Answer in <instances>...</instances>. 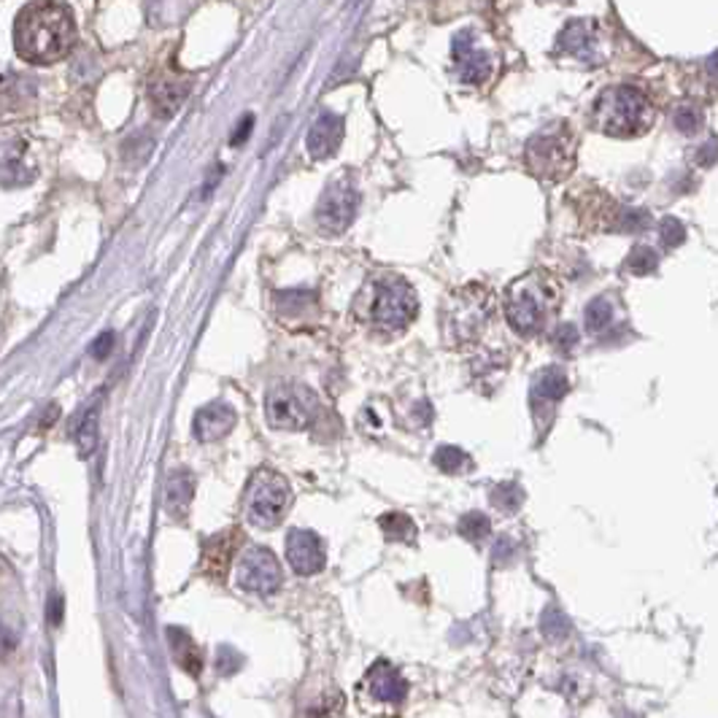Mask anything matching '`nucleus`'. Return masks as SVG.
Masks as SVG:
<instances>
[{"label": "nucleus", "mask_w": 718, "mask_h": 718, "mask_svg": "<svg viewBox=\"0 0 718 718\" xmlns=\"http://www.w3.org/2000/svg\"><path fill=\"white\" fill-rule=\"evenodd\" d=\"M76 43V22L65 3L33 0L16 14L14 49L30 65H52L68 57Z\"/></svg>", "instance_id": "f257e3e1"}, {"label": "nucleus", "mask_w": 718, "mask_h": 718, "mask_svg": "<svg viewBox=\"0 0 718 718\" xmlns=\"http://www.w3.org/2000/svg\"><path fill=\"white\" fill-rule=\"evenodd\" d=\"M656 108L651 98L638 87H611L598 98L592 108V121L600 132L613 138H634L651 130Z\"/></svg>", "instance_id": "f03ea898"}, {"label": "nucleus", "mask_w": 718, "mask_h": 718, "mask_svg": "<svg viewBox=\"0 0 718 718\" xmlns=\"http://www.w3.org/2000/svg\"><path fill=\"white\" fill-rule=\"evenodd\" d=\"M560 306V286L543 270H533V273L522 275L513 281L508 290L505 317L513 333L518 335H535L543 330L546 319L554 313Z\"/></svg>", "instance_id": "7ed1b4c3"}, {"label": "nucleus", "mask_w": 718, "mask_h": 718, "mask_svg": "<svg viewBox=\"0 0 718 718\" xmlns=\"http://www.w3.org/2000/svg\"><path fill=\"white\" fill-rule=\"evenodd\" d=\"M524 159L538 179L562 181L576 168V138L567 130V125L556 121L527 143Z\"/></svg>", "instance_id": "20e7f679"}, {"label": "nucleus", "mask_w": 718, "mask_h": 718, "mask_svg": "<svg viewBox=\"0 0 718 718\" xmlns=\"http://www.w3.org/2000/svg\"><path fill=\"white\" fill-rule=\"evenodd\" d=\"M292 502L290 484L273 471H259L248 480L246 489V516L254 527L273 529L284 518Z\"/></svg>", "instance_id": "39448f33"}, {"label": "nucleus", "mask_w": 718, "mask_h": 718, "mask_svg": "<svg viewBox=\"0 0 718 718\" xmlns=\"http://www.w3.org/2000/svg\"><path fill=\"white\" fill-rule=\"evenodd\" d=\"M416 292L402 279H392L386 281V284H381L379 290H375L373 303H370V319H373V324L381 330H389V333L406 330L408 324L416 319Z\"/></svg>", "instance_id": "423d86ee"}, {"label": "nucleus", "mask_w": 718, "mask_h": 718, "mask_svg": "<svg viewBox=\"0 0 718 718\" xmlns=\"http://www.w3.org/2000/svg\"><path fill=\"white\" fill-rule=\"evenodd\" d=\"M313 411H317V400L303 386H279L265 397V416L275 429H292V433L306 429Z\"/></svg>", "instance_id": "0eeeda50"}, {"label": "nucleus", "mask_w": 718, "mask_h": 718, "mask_svg": "<svg viewBox=\"0 0 718 718\" xmlns=\"http://www.w3.org/2000/svg\"><path fill=\"white\" fill-rule=\"evenodd\" d=\"M359 206V192L351 179H335L333 184L324 190L322 201L317 206V225L322 233L328 235H341L344 230H349V225L355 222Z\"/></svg>", "instance_id": "6e6552de"}, {"label": "nucleus", "mask_w": 718, "mask_h": 718, "mask_svg": "<svg viewBox=\"0 0 718 718\" xmlns=\"http://www.w3.org/2000/svg\"><path fill=\"white\" fill-rule=\"evenodd\" d=\"M284 573H281L279 560L265 546H248L239 562V584L241 589L252 594H273L279 592Z\"/></svg>", "instance_id": "1a4fd4ad"}, {"label": "nucleus", "mask_w": 718, "mask_h": 718, "mask_svg": "<svg viewBox=\"0 0 718 718\" xmlns=\"http://www.w3.org/2000/svg\"><path fill=\"white\" fill-rule=\"evenodd\" d=\"M489 319V292L480 286H467L457 295V306L451 308L449 330L460 341H473Z\"/></svg>", "instance_id": "9d476101"}, {"label": "nucleus", "mask_w": 718, "mask_h": 718, "mask_svg": "<svg viewBox=\"0 0 718 718\" xmlns=\"http://www.w3.org/2000/svg\"><path fill=\"white\" fill-rule=\"evenodd\" d=\"M286 562L297 576H317L324 570V543L311 529H290L286 535Z\"/></svg>", "instance_id": "9b49d317"}, {"label": "nucleus", "mask_w": 718, "mask_h": 718, "mask_svg": "<svg viewBox=\"0 0 718 718\" xmlns=\"http://www.w3.org/2000/svg\"><path fill=\"white\" fill-rule=\"evenodd\" d=\"M243 535L241 529H225V533H217L214 538L206 540L201 554V570L206 573L208 578L214 581H225L230 570V562H233L235 551L241 549Z\"/></svg>", "instance_id": "f8f14e48"}, {"label": "nucleus", "mask_w": 718, "mask_h": 718, "mask_svg": "<svg viewBox=\"0 0 718 718\" xmlns=\"http://www.w3.org/2000/svg\"><path fill=\"white\" fill-rule=\"evenodd\" d=\"M560 52L570 54L573 60H581V63H602V43H600V30L598 25L587 20H578L573 25H567L560 36Z\"/></svg>", "instance_id": "ddd939ff"}, {"label": "nucleus", "mask_w": 718, "mask_h": 718, "mask_svg": "<svg viewBox=\"0 0 718 718\" xmlns=\"http://www.w3.org/2000/svg\"><path fill=\"white\" fill-rule=\"evenodd\" d=\"M454 65L465 85H484L491 74V57L476 43L471 30L454 38Z\"/></svg>", "instance_id": "4468645a"}, {"label": "nucleus", "mask_w": 718, "mask_h": 718, "mask_svg": "<svg viewBox=\"0 0 718 718\" xmlns=\"http://www.w3.org/2000/svg\"><path fill=\"white\" fill-rule=\"evenodd\" d=\"M36 179V165L27 157V146L22 138H3L0 141V184L25 187Z\"/></svg>", "instance_id": "2eb2a0df"}, {"label": "nucleus", "mask_w": 718, "mask_h": 718, "mask_svg": "<svg viewBox=\"0 0 718 718\" xmlns=\"http://www.w3.org/2000/svg\"><path fill=\"white\" fill-rule=\"evenodd\" d=\"M364 683H368L370 694L379 703H389V705H400L406 703L408 697V681L389 665L386 659H379L364 676Z\"/></svg>", "instance_id": "dca6fc26"}, {"label": "nucleus", "mask_w": 718, "mask_h": 718, "mask_svg": "<svg viewBox=\"0 0 718 718\" xmlns=\"http://www.w3.org/2000/svg\"><path fill=\"white\" fill-rule=\"evenodd\" d=\"M235 427V411L228 402H208L206 408L195 413V422H192V433L201 444H214V440H222L230 429Z\"/></svg>", "instance_id": "f3484780"}, {"label": "nucleus", "mask_w": 718, "mask_h": 718, "mask_svg": "<svg viewBox=\"0 0 718 718\" xmlns=\"http://www.w3.org/2000/svg\"><path fill=\"white\" fill-rule=\"evenodd\" d=\"M341 141H344V119L333 112H324L308 130L306 146L313 159H328L341 146Z\"/></svg>", "instance_id": "a211bd4d"}, {"label": "nucleus", "mask_w": 718, "mask_h": 718, "mask_svg": "<svg viewBox=\"0 0 718 718\" xmlns=\"http://www.w3.org/2000/svg\"><path fill=\"white\" fill-rule=\"evenodd\" d=\"M187 95H190V81L176 79V76H163V79L154 81V85L149 87L152 108L163 119L174 117V114L181 108V103L187 101Z\"/></svg>", "instance_id": "6ab92c4d"}, {"label": "nucleus", "mask_w": 718, "mask_h": 718, "mask_svg": "<svg viewBox=\"0 0 718 718\" xmlns=\"http://www.w3.org/2000/svg\"><path fill=\"white\" fill-rule=\"evenodd\" d=\"M192 497H195V476L190 471H176L165 484V511L174 518H184L190 513Z\"/></svg>", "instance_id": "aec40b11"}, {"label": "nucleus", "mask_w": 718, "mask_h": 718, "mask_svg": "<svg viewBox=\"0 0 718 718\" xmlns=\"http://www.w3.org/2000/svg\"><path fill=\"white\" fill-rule=\"evenodd\" d=\"M570 389V379L562 368H549L538 375L533 386V406H556Z\"/></svg>", "instance_id": "412c9836"}, {"label": "nucleus", "mask_w": 718, "mask_h": 718, "mask_svg": "<svg viewBox=\"0 0 718 718\" xmlns=\"http://www.w3.org/2000/svg\"><path fill=\"white\" fill-rule=\"evenodd\" d=\"M168 643H170V651H174L176 656V665L181 667V670H187L190 676H201L203 672V651L197 649L195 640L190 638V634L184 632V629L179 627H170L168 629Z\"/></svg>", "instance_id": "4be33fe9"}, {"label": "nucleus", "mask_w": 718, "mask_h": 718, "mask_svg": "<svg viewBox=\"0 0 718 718\" xmlns=\"http://www.w3.org/2000/svg\"><path fill=\"white\" fill-rule=\"evenodd\" d=\"M275 311L284 317H306L308 311H317V295L311 290H290L275 295Z\"/></svg>", "instance_id": "5701e85b"}, {"label": "nucleus", "mask_w": 718, "mask_h": 718, "mask_svg": "<svg viewBox=\"0 0 718 718\" xmlns=\"http://www.w3.org/2000/svg\"><path fill=\"white\" fill-rule=\"evenodd\" d=\"M379 527L384 529L386 538L397 540V543H413V538H416V527H413V522L406 513H384V516L379 518Z\"/></svg>", "instance_id": "b1692460"}, {"label": "nucleus", "mask_w": 718, "mask_h": 718, "mask_svg": "<svg viewBox=\"0 0 718 718\" xmlns=\"http://www.w3.org/2000/svg\"><path fill=\"white\" fill-rule=\"evenodd\" d=\"M433 462L444 473H451V476H457V473L473 471L471 454H467V451H462V449H457V446H440V449L435 451Z\"/></svg>", "instance_id": "393cba45"}, {"label": "nucleus", "mask_w": 718, "mask_h": 718, "mask_svg": "<svg viewBox=\"0 0 718 718\" xmlns=\"http://www.w3.org/2000/svg\"><path fill=\"white\" fill-rule=\"evenodd\" d=\"M76 446H79L81 457H87L95 451V446H98V411L95 408H90V411L79 419V424H76Z\"/></svg>", "instance_id": "a878e982"}, {"label": "nucleus", "mask_w": 718, "mask_h": 718, "mask_svg": "<svg viewBox=\"0 0 718 718\" xmlns=\"http://www.w3.org/2000/svg\"><path fill=\"white\" fill-rule=\"evenodd\" d=\"M659 268V257L651 246H634L629 257L624 259V270L632 275H649Z\"/></svg>", "instance_id": "bb28decb"}, {"label": "nucleus", "mask_w": 718, "mask_h": 718, "mask_svg": "<svg viewBox=\"0 0 718 718\" xmlns=\"http://www.w3.org/2000/svg\"><path fill=\"white\" fill-rule=\"evenodd\" d=\"M522 502H524V491L522 486L513 484V480L495 486V491H491V505L502 513H516L518 508H522Z\"/></svg>", "instance_id": "cd10ccee"}, {"label": "nucleus", "mask_w": 718, "mask_h": 718, "mask_svg": "<svg viewBox=\"0 0 718 718\" xmlns=\"http://www.w3.org/2000/svg\"><path fill=\"white\" fill-rule=\"evenodd\" d=\"M489 527H491L489 518H486L484 513H478V511L465 513V516L460 518V535H462V538L473 540V543L484 540L486 535H489Z\"/></svg>", "instance_id": "c85d7f7f"}, {"label": "nucleus", "mask_w": 718, "mask_h": 718, "mask_svg": "<svg viewBox=\"0 0 718 718\" xmlns=\"http://www.w3.org/2000/svg\"><path fill=\"white\" fill-rule=\"evenodd\" d=\"M611 319H613V306L605 300V297H598V300L589 303L587 328L592 330V333H600V330H605L607 324H611Z\"/></svg>", "instance_id": "c756f323"}, {"label": "nucleus", "mask_w": 718, "mask_h": 718, "mask_svg": "<svg viewBox=\"0 0 718 718\" xmlns=\"http://www.w3.org/2000/svg\"><path fill=\"white\" fill-rule=\"evenodd\" d=\"M540 627H543V632L549 634L551 640H562L567 632H570V621H567L565 616H562L556 607H546L543 613V621H540Z\"/></svg>", "instance_id": "7c9ffc66"}, {"label": "nucleus", "mask_w": 718, "mask_h": 718, "mask_svg": "<svg viewBox=\"0 0 718 718\" xmlns=\"http://www.w3.org/2000/svg\"><path fill=\"white\" fill-rule=\"evenodd\" d=\"M659 239L667 248H676L687 241V228H683L676 217H667V219H662V225H659Z\"/></svg>", "instance_id": "2f4dec72"}, {"label": "nucleus", "mask_w": 718, "mask_h": 718, "mask_svg": "<svg viewBox=\"0 0 718 718\" xmlns=\"http://www.w3.org/2000/svg\"><path fill=\"white\" fill-rule=\"evenodd\" d=\"M551 341H554V346L562 351V355H570L578 344V330L573 328V324H562V328H556L554 338Z\"/></svg>", "instance_id": "473e14b6"}, {"label": "nucleus", "mask_w": 718, "mask_h": 718, "mask_svg": "<svg viewBox=\"0 0 718 718\" xmlns=\"http://www.w3.org/2000/svg\"><path fill=\"white\" fill-rule=\"evenodd\" d=\"M700 125H703V114L697 112V108L692 106H683L676 112V127L683 132H694L700 130Z\"/></svg>", "instance_id": "72a5a7b5"}, {"label": "nucleus", "mask_w": 718, "mask_h": 718, "mask_svg": "<svg viewBox=\"0 0 718 718\" xmlns=\"http://www.w3.org/2000/svg\"><path fill=\"white\" fill-rule=\"evenodd\" d=\"M112 349H114V333H103L101 338L95 341V344H92V357L95 359H106L108 355H112Z\"/></svg>", "instance_id": "f704fd0d"}, {"label": "nucleus", "mask_w": 718, "mask_h": 718, "mask_svg": "<svg viewBox=\"0 0 718 718\" xmlns=\"http://www.w3.org/2000/svg\"><path fill=\"white\" fill-rule=\"evenodd\" d=\"M248 130H252V117H246V119H243V121H241V127H239V132H235V136H233V143H241V141H243V138H246V136H248Z\"/></svg>", "instance_id": "c9c22d12"}]
</instances>
